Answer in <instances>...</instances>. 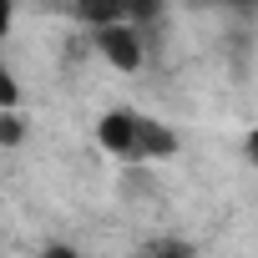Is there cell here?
I'll return each instance as SVG.
<instances>
[{"instance_id":"52a82bcc","label":"cell","mask_w":258,"mask_h":258,"mask_svg":"<svg viewBox=\"0 0 258 258\" xmlns=\"http://www.w3.org/2000/svg\"><path fill=\"white\" fill-rule=\"evenodd\" d=\"M16 101H21V86H16V76L6 71V61H0V111H16Z\"/></svg>"},{"instance_id":"9c48e42d","label":"cell","mask_w":258,"mask_h":258,"mask_svg":"<svg viewBox=\"0 0 258 258\" xmlns=\"http://www.w3.org/2000/svg\"><path fill=\"white\" fill-rule=\"evenodd\" d=\"M46 258H81V253H76V248H66V243H51V248H46Z\"/></svg>"},{"instance_id":"277c9868","label":"cell","mask_w":258,"mask_h":258,"mask_svg":"<svg viewBox=\"0 0 258 258\" xmlns=\"http://www.w3.org/2000/svg\"><path fill=\"white\" fill-rule=\"evenodd\" d=\"M71 11L96 31V26H116V21H126V6L121 0H71Z\"/></svg>"},{"instance_id":"5b68a950","label":"cell","mask_w":258,"mask_h":258,"mask_svg":"<svg viewBox=\"0 0 258 258\" xmlns=\"http://www.w3.org/2000/svg\"><path fill=\"white\" fill-rule=\"evenodd\" d=\"M142 258H192V243H182V238H157Z\"/></svg>"},{"instance_id":"8992f818","label":"cell","mask_w":258,"mask_h":258,"mask_svg":"<svg viewBox=\"0 0 258 258\" xmlns=\"http://www.w3.org/2000/svg\"><path fill=\"white\" fill-rule=\"evenodd\" d=\"M21 137H26V121L16 111H0V147H16Z\"/></svg>"},{"instance_id":"3957f363","label":"cell","mask_w":258,"mask_h":258,"mask_svg":"<svg viewBox=\"0 0 258 258\" xmlns=\"http://www.w3.org/2000/svg\"><path fill=\"white\" fill-rule=\"evenodd\" d=\"M177 152V132L157 116H137V157H172Z\"/></svg>"},{"instance_id":"7a4b0ae2","label":"cell","mask_w":258,"mask_h":258,"mask_svg":"<svg viewBox=\"0 0 258 258\" xmlns=\"http://www.w3.org/2000/svg\"><path fill=\"white\" fill-rule=\"evenodd\" d=\"M96 147L121 157V162H137V111H106L96 121Z\"/></svg>"},{"instance_id":"30bf717a","label":"cell","mask_w":258,"mask_h":258,"mask_svg":"<svg viewBox=\"0 0 258 258\" xmlns=\"http://www.w3.org/2000/svg\"><path fill=\"white\" fill-rule=\"evenodd\" d=\"M248 157H253V162H258V132H253V137H248Z\"/></svg>"},{"instance_id":"ba28073f","label":"cell","mask_w":258,"mask_h":258,"mask_svg":"<svg viewBox=\"0 0 258 258\" xmlns=\"http://www.w3.org/2000/svg\"><path fill=\"white\" fill-rule=\"evenodd\" d=\"M11 26H16V0H0V41L11 36Z\"/></svg>"},{"instance_id":"8fae6325","label":"cell","mask_w":258,"mask_h":258,"mask_svg":"<svg viewBox=\"0 0 258 258\" xmlns=\"http://www.w3.org/2000/svg\"><path fill=\"white\" fill-rule=\"evenodd\" d=\"M228 6H243V11H253V6H258V0H228Z\"/></svg>"},{"instance_id":"6da1fadb","label":"cell","mask_w":258,"mask_h":258,"mask_svg":"<svg viewBox=\"0 0 258 258\" xmlns=\"http://www.w3.org/2000/svg\"><path fill=\"white\" fill-rule=\"evenodd\" d=\"M91 41H96V51H101V61H111L116 71H142V36L126 26V21H116V26H96L91 31Z\"/></svg>"}]
</instances>
